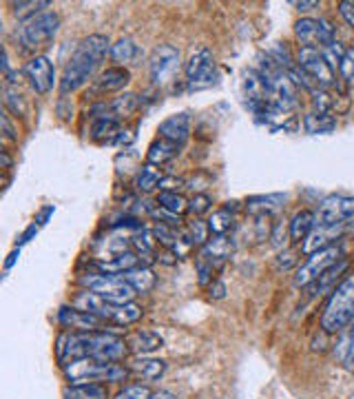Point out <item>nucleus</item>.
Instances as JSON below:
<instances>
[{
	"mask_svg": "<svg viewBox=\"0 0 354 399\" xmlns=\"http://www.w3.org/2000/svg\"><path fill=\"white\" fill-rule=\"evenodd\" d=\"M129 344L111 331L98 333H73L65 331L56 340V359L60 368L75 359H95L102 364H120L129 355Z\"/></svg>",
	"mask_w": 354,
	"mask_h": 399,
	"instance_id": "f257e3e1",
	"label": "nucleus"
},
{
	"mask_svg": "<svg viewBox=\"0 0 354 399\" xmlns=\"http://www.w3.org/2000/svg\"><path fill=\"white\" fill-rule=\"evenodd\" d=\"M107 56H111V45L107 40V36L91 33L86 36L84 40H80L73 56L69 58L65 71H62L60 93L67 96L82 89V86L95 76V71L100 69V65H102Z\"/></svg>",
	"mask_w": 354,
	"mask_h": 399,
	"instance_id": "f03ea898",
	"label": "nucleus"
},
{
	"mask_svg": "<svg viewBox=\"0 0 354 399\" xmlns=\"http://www.w3.org/2000/svg\"><path fill=\"white\" fill-rule=\"evenodd\" d=\"M350 322H354V271H348L328 297L321 313V331L325 335H339Z\"/></svg>",
	"mask_w": 354,
	"mask_h": 399,
	"instance_id": "7ed1b4c3",
	"label": "nucleus"
},
{
	"mask_svg": "<svg viewBox=\"0 0 354 399\" xmlns=\"http://www.w3.org/2000/svg\"><path fill=\"white\" fill-rule=\"evenodd\" d=\"M73 306L102 317L107 324H116V326H129V324L142 319V306H137L133 302H126V304L107 302V299L98 297L91 291H80L73 299Z\"/></svg>",
	"mask_w": 354,
	"mask_h": 399,
	"instance_id": "20e7f679",
	"label": "nucleus"
},
{
	"mask_svg": "<svg viewBox=\"0 0 354 399\" xmlns=\"http://www.w3.org/2000/svg\"><path fill=\"white\" fill-rule=\"evenodd\" d=\"M62 372L69 384H116V382H126L131 375L129 366L122 364H102L95 359H75L69 361L67 366H62Z\"/></svg>",
	"mask_w": 354,
	"mask_h": 399,
	"instance_id": "39448f33",
	"label": "nucleus"
},
{
	"mask_svg": "<svg viewBox=\"0 0 354 399\" xmlns=\"http://www.w3.org/2000/svg\"><path fill=\"white\" fill-rule=\"evenodd\" d=\"M60 29V18L56 11L45 9L36 16H27L16 29L18 43L27 49V52H38V49L47 47L56 38Z\"/></svg>",
	"mask_w": 354,
	"mask_h": 399,
	"instance_id": "423d86ee",
	"label": "nucleus"
},
{
	"mask_svg": "<svg viewBox=\"0 0 354 399\" xmlns=\"http://www.w3.org/2000/svg\"><path fill=\"white\" fill-rule=\"evenodd\" d=\"M80 284L84 286V291H91L98 297L116 304L133 302V297L137 295L131 284H126L120 276H109V273H86V276H80Z\"/></svg>",
	"mask_w": 354,
	"mask_h": 399,
	"instance_id": "0eeeda50",
	"label": "nucleus"
},
{
	"mask_svg": "<svg viewBox=\"0 0 354 399\" xmlns=\"http://www.w3.org/2000/svg\"><path fill=\"white\" fill-rule=\"evenodd\" d=\"M341 259H344V248H341L339 244L328 246V248H323V251L308 255V259L295 271V280H293L295 286L297 289H308L314 280H319L328 269L339 264Z\"/></svg>",
	"mask_w": 354,
	"mask_h": 399,
	"instance_id": "6e6552de",
	"label": "nucleus"
},
{
	"mask_svg": "<svg viewBox=\"0 0 354 399\" xmlns=\"http://www.w3.org/2000/svg\"><path fill=\"white\" fill-rule=\"evenodd\" d=\"M297 67L308 73L312 82L319 86V89H332L337 84L334 69L330 67V62L325 60L321 49H312V47H299L297 52Z\"/></svg>",
	"mask_w": 354,
	"mask_h": 399,
	"instance_id": "1a4fd4ad",
	"label": "nucleus"
},
{
	"mask_svg": "<svg viewBox=\"0 0 354 399\" xmlns=\"http://www.w3.org/2000/svg\"><path fill=\"white\" fill-rule=\"evenodd\" d=\"M177 71H180V52L173 45H157L148 58V76L153 84H169Z\"/></svg>",
	"mask_w": 354,
	"mask_h": 399,
	"instance_id": "9d476101",
	"label": "nucleus"
},
{
	"mask_svg": "<svg viewBox=\"0 0 354 399\" xmlns=\"http://www.w3.org/2000/svg\"><path fill=\"white\" fill-rule=\"evenodd\" d=\"M295 33L301 47H312V49H328L337 43L334 38V27L323 18H301L295 22Z\"/></svg>",
	"mask_w": 354,
	"mask_h": 399,
	"instance_id": "9b49d317",
	"label": "nucleus"
},
{
	"mask_svg": "<svg viewBox=\"0 0 354 399\" xmlns=\"http://www.w3.org/2000/svg\"><path fill=\"white\" fill-rule=\"evenodd\" d=\"M186 82L191 89H204V86H210L215 82V58L213 52L206 47H199L197 52L191 54L186 67Z\"/></svg>",
	"mask_w": 354,
	"mask_h": 399,
	"instance_id": "f8f14e48",
	"label": "nucleus"
},
{
	"mask_svg": "<svg viewBox=\"0 0 354 399\" xmlns=\"http://www.w3.org/2000/svg\"><path fill=\"white\" fill-rule=\"evenodd\" d=\"M58 322L62 329L73 331V333H98V331H109V324L93 313H86L75 306H62L58 310Z\"/></svg>",
	"mask_w": 354,
	"mask_h": 399,
	"instance_id": "ddd939ff",
	"label": "nucleus"
},
{
	"mask_svg": "<svg viewBox=\"0 0 354 399\" xmlns=\"http://www.w3.org/2000/svg\"><path fill=\"white\" fill-rule=\"evenodd\" d=\"M354 218V197L330 195L317 209V224H344Z\"/></svg>",
	"mask_w": 354,
	"mask_h": 399,
	"instance_id": "4468645a",
	"label": "nucleus"
},
{
	"mask_svg": "<svg viewBox=\"0 0 354 399\" xmlns=\"http://www.w3.org/2000/svg\"><path fill=\"white\" fill-rule=\"evenodd\" d=\"M24 76L31 82L33 91L36 93H49L54 89V82H56V71H54V65L52 60L47 56H36L31 58L27 65H24Z\"/></svg>",
	"mask_w": 354,
	"mask_h": 399,
	"instance_id": "2eb2a0df",
	"label": "nucleus"
},
{
	"mask_svg": "<svg viewBox=\"0 0 354 399\" xmlns=\"http://www.w3.org/2000/svg\"><path fill=\"white\" fill-rule=\"evenodd\" d=\"M135 111H137V96L135 93H122L118 98L109 100V103H98L91 109V116H93V120L109 118V120L122 122L126 118H131Z\"/></svg>",
	"mask_w": 354,
	"mask_h": 399,
	"instance_id": "dca6fc26",
	"label": "nucleus"
},
{
	"mask_svg": "<svg viewBox=\"0 0 354 399\" xmlns=\"http://www.w3.org/2000/svg\"><path fill=\"white\" fill-rule=\"evenodd\" d=\"M346 224L348 222H344V224H317L314 231L308 235L306 240H303L301 251L306 255H312L317 251H323V248H328V246H334V242L344 235Z\"/></svg>",
	"mask_w": 354,
	"mask_h": 399,
	"instance_id": "f3484780",
	"label": "nucleus"
},
{
	"mask_svg": "<svg viewBox=\"0 0 354 399\" xmlns=\"http://www.w3.org/2000/svg\"><path fill=\"white\" fill-rule=\"evenodd\" d=\"M131 82V73L124 67H109L105 69L93 82V96H105V93H113V91H122L126 84Z\"/></svg>",
	"mask_w": 354,
	"mask_h": 399,
	"instance_id": "a211bd4d",
	"label": "nucleus"
},
{
	"mask_svg": "<svg viewBox=\"0 0 354 399\" xmlns=\"http://www.w3.org/2000/svg\"><path fill=\"white\" fill-rule=\"evenodd\" d=\"M160 138L164 140H171L175 144H184L188 140V135H191V116L188 114H175V116H169L160 124Z\"/></svg>",
	"mask_w": 354,
	"mask_h": 399,
	"instance_id": "6ab92c4d",
	"label": "nucleus"
},
{
	"mask_svg": "<svg viewBox=\"0 0 354 399\" xmlns=\"http://www.w3.org/2000/svg\"><path fill=\"white\" fill-rule=\"evenodd\" d=\"M126 344H129V351L133 355H148V353L160 351L164 346V340L157 333L148 331V329H137L126 335Z\"/></svg>",
	"mask_w": 354,
	"mask_h": 399,
	"instance_id": "aec40b11",
	"label": "nucleus"
},
{
	"mask_svg": "<svg viewBox=\"0 0 354 399\" xmlns=\"http://www.w3.org/2000/svg\"><path fill=\"white\" fill-rule=\"evenodd\" d=\"M346 271H348V259H341L339 264H334L332 269H328L319 280H314V282L308 286L310 297H319V295H323V293H332V291L337 289V284L346 278V276H344Z\"/></svg>",
	"mask_w": 354,
	"mask_h": 399,
	"instance_id": "412c9836",
	"label": "nucleus"
},
{
	"mask_svg": "<svg viewBox=\"0 0 354 399\" xmlns=\"http://www.w3.org/2000/svg\"><path fill=\"white\" fill-rule=\"evenodd\" d=\"M180 149H182V144H175L171 140L157 138V140L151 142L146 160H148V165L164 167V165H169L171 160H175L177 156H180Z\"/></svg>",
	"mask_w": 354,
	"mask_h": 399,
	"instance_id": "4be33fe9",
	"label": "nucleus"
},
{
	"mask_svg": "<svg viewBox=\"0 0 354 399\" xmlns=\"http://www.w3.org/2000/svg\"><path fill=\"white\" fill-rule=\"evenodd\" d=\"M286 202V195L284 193H270V195H255V197H248L246 200V209L248 213H255L259 218L270 216L272 211L282 209Z\"/></svg>",
	"mask_w": 354,
	"mask_h": 399,
	"instance_id": "5701e85b",
	"label": "nucleus"
},
{
	"mask_svg": "<svg viewBox=\"0 0 354 399\" xmlns=\"http://www.w3.org/2000/svg\"><path fill=\"white\" fill-rule=\"evenodd\" d=\"M129 370L133 375H137L142 382H157L164 370H167V364L162 359H146V357H137L129 364Z\"/></svg>",
	"mask_w": 354,
	"mask_h": 399,
	"instance_id": "b1692460",
	"label": "nucleus"
},
{
	"mask_svg": "<svg viewBox=\"0 0 354 399\" xmlns=\"http://www.w3.org/2000/svg\"><path fill=\"white\" fill-rule=\"evenodd\" d=\"M314 227H317V213H312V211H299V213L288 224L290 240H293V242L306 240L308 235L314 231Z\"/></svg>",
	"mask_w": 354,
	"mask_h": 399,
	"instance_id": "393cba45",
	"label": "nucleus"
},
{
	"mask_svg": "<svg viewBox=\"0 0 354 399\" xmlns=\"http://www.w3.org/2000/svg\"><path fill=\"white\" fill-rule=\"evenodd\" d=\"M126 284H131L133 286V291L135 293H148L151 289L155 286V276H153V271H151L148 266H135L131 271H126L120 276Z\"/></svg>",
	"mask_w": 354,
	"mask_h": 399,
	"instance_id": "a878e982",
	"label": "nucleus"
},
{
	"mask_svg": "<svg viewBox=\"0 0 354 399\" xmlns=\"http://www.w3.org/2000/svg\"><path fill=\"white\" fill-rule=\"evenodd\" d=\"M231 253H233V242L229 235H213V240H208L199 251V255L217 262V264H224V259Z\"/></svg>",
	"mask_w": 354,
	"mask_h": 399,
	"instance_id": "bb28decb",
	"label": "nucleus"
},
{
	"mask_svg": "<svg viewBox=\"0 0 354 399\" xmlns=\"http://www.w3.org/2000/svg\"><path fill=\"white\" fill-rule=\"evenodd\" d=\"M122 133L120 122L116 120H109V118H98L93 120V127H91V138L95 142H102V144H116L118 138Z\"/></svg>",
	"mask_w": 354,
	"mask_h": 399,
	"instance_id": "cd10ccee",
	"label": "nucleus"
},
{
	"mask_svg": "<svg viewBox=\"0 0 354 399\" xmlns=\"http://www.w3.org/2000/svg\"><path fill=\"white\" fill-rule=\"evenodd\" d=\"M111 58L120 65H135L140 60V47L135 45L133 38H120L111 45Z\"/></svg>",
	"mask_w": 354,
	"mask_h": 399,
	"instance_id": "c85d7f7f",
	"label": "nucleus"
},
{
	"mask_svg": "<svg viewBox=\"0 0 354 399\" xmlns=\"http://www.w3.org/2000/svg\"><path fill=\"white\" fill-rule=\"evenodd\" d=\"M303 129L312 135L332 133L337 129V120L330 114H319V111H310L303 116Z\"/></svg>",
	"mask_w": 354,
	"mask_h": 399,
	"instance_id": "c756f323",
	"label": "nucleus"
},
{
	"mask_svg": "<svg viewBox=\"0 0 354 399\" xmlns=\"http://www.w3.org/2000/svg\"><path fill=\"white\" fill-rule=\"evenodd\" d=\"M62 395L65 399H109L102 384H69Z\"/></svg>",
	"mask_w": 354,
	"mask_h": 399,
	"instance_id": "7c9ffc66",
	"label": "nucleus"
},
{
	"mask_svg": "<svg viewBox=\"0 0 354 399\" xmlns=\"http://www.w3.org/2000/svg\"><path fill=\"white\" fill-rule=\"evenodd\" d=\"M162 180H164V176H162L160 167H155V165H144L140 171H137L135 186H137V191L151 193L153 189H160Z\"/></svg>",
	"mask_w": 354,
	"mask_h": 399,
	"instance_id": "2f4dec72",
	"label": "nucleus"
},
{
	"mask_svg": "<svg viewBox=\"0 0 354 399\" xmlns=\"http://www.w3.org/2000/svg\"><path fill=\"white\" fill-rule=\"evenodd\" d=\"M235 227V211L229 206H222L220 211H215L208 220V231L213 235H229Z\"/></svg>",
	"mask_w": 354,
	"mask_h": 399,
	"instance_id": "473e14b6",
	"label": "nucleus"
},
{
	"mask_svg": "<svg viewBox=\"0 0 354 399\" xmlns=\"http://www.w3.org/2000/svg\"><path fill=\"white\" fill-rule=\"evenodd\" d=\"M157 206L169 211V213H173V216H182L184 211H188L186 197L177 191H160L157 193Z\"/></svg>",
	"mask_w": 354,
	"mask_h": 399,
	"instance_id": "72a5a7b5",
	"label": "nucleus"
},
{
	"mask_svg": "<svg viewBox=\"0 0 354 399\" xmlns=\"http://www.w3.org/2000/svg\"><path fill=\"white\" fill-rule=\"evenodd\" d=\"M208 224L206 222H201V220H193V222H188V227L184 229L182 233V240L188 244V246H204L208 242Z\"/></svg>",
	"mask_w": 354,
	"mask_h": 399,
	"instance_id": "f704fd0d",
	"label": "nucleus"
},
{
	"mask_svg": "<svg viewBox=\"0 0 354 399\" xmlns=\"http://www.w3.org/2000/svg\"><path fill=\"white\" fill-rule=\"evenodd\" d=\"M312 107H314V111H319V114H332L337 107V100L325 89H317V91H312Z\"/></svg>",
	"mask_w": 354,
	"mask_h": 399,
	"instance_id": "c9c22d12",
	"label": "nucleus"
},
{
	"mask_svg": "<svg viewBox=\"0 0 354 399\" xmlns=\"http://www.w3.org/2000/svg\"><path fill=\"white\" fill-rule=\"evenodd\" d=\"M116 399H153V391L148 389L146 384H131L122 389Z\"/></svg>",
	"mask_w": 354,
	"mask_h": 399,
	"instance_id": "e433bc0d",
	"label": "nucleus"
},
{
	"mask_svg": "<svg viewBox=\"0 0 354 399\" xmlns=\"http://www.w3.org/2000/svg\"><path fill=\"white\" fill-rule=\"evenodd\" d=\"M5 105H7V109L11 111V114H16V116H24V114H27V107H24V98L14 89V86H7V91H5Z\"/></svg>",
	"mask_w": 354,
	"mask_h": 399,
	"instance_id": "4c0bfd02",
	"label": "nucleus"
},
{
	"mask_svg": "<svg viewBox=\"0 0 354 399\" xmlns=\"http://www.w3.org/2000/svg\"><path fill=\"white\" fill-rule=\"evenodd\" d=\"M47 7H49L47 0H38V3H33V0H29V3H14V11L18 16H24V14L36 16V14H40V11H45ZM24 18H27V16H24Z\"/></svg>",
	"mask_w": 354,
	"mask_h": 399,
	"instance_id": "58836bf2",
	"label": "nucleus"
},
{
	"mask_svg": "<svg viewBox=\"0 0 354 399\" xmlns=\"http://www.w3.org/2000/svg\"><path fill=\"white\" fill-rule=\"evenodd\" d=\"M210 204H213V200L206 193H195V197L188 202V211H191L193 216H204L210 211Z\"/></svg>",
	"mask_w": 354,
	"mask_h": 399,
	"instance_id": "ea45409f",
	"label": "nucleus"
},
{
	"mask_svg": "<svg viewBox=\"0 0 354 399\" xmlns=\"http://www.w3.org/2000/svg\"><path fill=\"white\" fill-rule=\"evenodd\" d=\"M339 73L346 82H354V49H348L339 65Z\"/></svg>",
	"mask_w": 354,
	"mask_h": 399,
	"instance_id": "a19ab883",
	"label": "nucleus"
},
{
	"mask_svg": "<svg viewBox=\"0 0 354 399\" xmlns=\"http://www.w3.org/2000/svg\"><path fill=\"white\" fill-rule=\"evenodd\" d=\"M288 235H290V229L284 227V222H277L272 227V233H270V242L275 248H284L288 244Z\"/></svg>",
	"mask_w": 354,
	"mask_h": 399,
	"instance_id": "79ce46f5",
	"label": "nucleus"
},
{
	"mask_svg": "<svg viewBox=\"0 0 354 399\" xmlns=\"http://www.w3.org/2000/svg\"><path fill=\"white\" fill-rule=\"evenodd\" d=\"M297 264V253L295 251H282L279 257H277V266L284 269V271H290Z\"/></svg>",
	"mask_w": 354,
	"mask_h": 399,
	"instance_id": "37998d69",
	"label": "nucleus"
},
{
	"mask_svg": "<svg viewBox=\"0 0 354 399\" xmlns=\"http://www.w3.org/2000/svg\"><path fill=\"white\" fill-rule=\"evenodd\" d=\"M339 14L346 18V22L354 29V3L350 0H344V3H339Z\"/></svg>",
	"mask_w": 354,
	"mask_h": 399,
	"instance_id": "c03bdc74",
	"label": "nucleus"
},
{
	"mask_svg": "<svg viewBox=\"0 0 354 399\" xmlns=\"http://www.w3.org/2000/svg\"><path fill=\"white\" fill-rule=\"evenodd\" d=\"M54 211H56L54 206H45V209L40 211V213L36 216V220H33V222L38 224V227H45V224H47V220L54 216Z\"/></svg>",
	"mask_w": 354,
	"mask_h": 399,
	"instance_id": "a18cd8bd",
	"label": "nucleus"
},
{
	"mask_svg": "<svg viewBox=\"0 0 354 399\" xmlns=\"http://www.w3.org/2000/svg\"><path fill=\"white\" fill-rule=\"evenodd\" d=\"M38 229H40V227H38V224L33 222V224H31V227H29L27 231H24V233L20 235V240H18V246H22V244H27V242H29V240L33 238V235L38 233Z\"/></svg>",
	"mask_w": 354,
	"mask_h": 399,
	"instance_id": "49530a36",
	"label": "nucleus"
},
{
	"mask_svg": "<svg viewBox=\"0 0 354 399\" xmlns=\"http://www.w3.org/2000/svg\"><path fill=\"white\" fill-rule=\"evenodd\" d=\"M224 291H226V286L222 282L210 284V297H224Z\"/></svg>",
	"mask_w": 354,
	"mask_h": 399,
	"instance_id": "de8ad7c7",
	"label": "nucleus"
},
{
	"mask_svg": "<svg viewBox=\"0 0 354 399\" xmlns=\"http://www.w3.org/2000/svg\"><path fill=\"white\" fill-rule=\"evenodd\" d=\"M295 7L299 11H308L310 7H319V3H317V0H301V3H295Z\"/></svg>",
	"mask_w": 354,
	"mask_h": 399,
	"instance_id": "09e8293b",
	"label": "nucleus"
},
{
	"mask_svg": "<svg viewBox=\"0 0 354 399\" xmlns=\"http://www.w3.org/2000/svg\"><path fill=\"white\" fill-rule=\"evenodd\" d=\"M153 399H177V397L173 393H169V391H155Z\"/></svg>",
	"mask_w": 354,
	"mask_h": 399,
	"instance_id": "8fccbe9b",
	"label": "nucleus"
},
{
	"mask_svg": "<svg viewBox=\"0 0 354 399\" xmlns=\"http://www.w3.org/2000/svg\"><path fill=\"white\" fill-rule=\"evenodd\" d=\"M18 255H20V251H11V253H9V257H7V262H5V269H11V266H14Z\"/></svg>",
	"mask_w": 354,
	"mask_h": 399,
	"instance_id": "3c124183",
	"label": "nucleus"
}]
</instances>
